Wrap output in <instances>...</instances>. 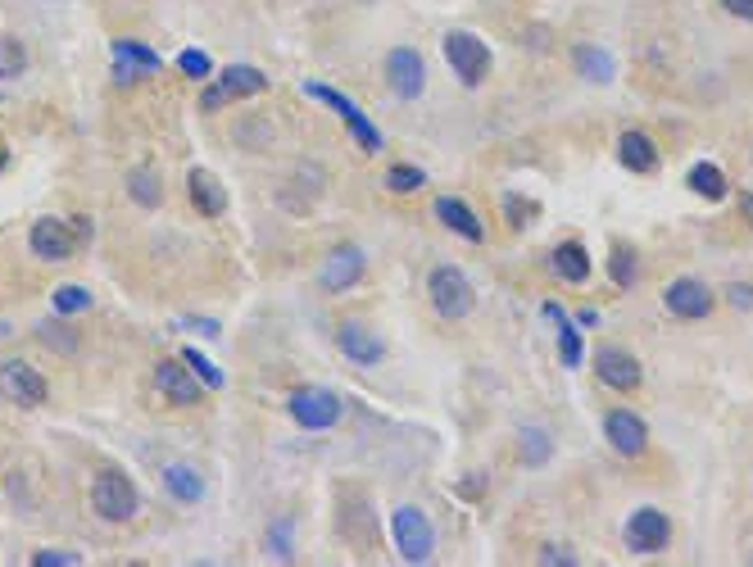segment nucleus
I'll list each match as a JSON object with an SVG mask.
<instances>
[{"label":"nucleus","instance_id":"1","mask_svg":"<svg viewBox=\"0 0 753 567\" xmlns=\"http://www.w3.org/2000/svg\"><path fill=\"white\" fill-rule=\"evenodd\" d=\"M91 509L105 522L137 518L141 495H137V486H132V477H123V472H100V477L91 481Z\"/></svg>","mask_w":753,"mask_h":567},{"label":"nucleus","instance_id":"2","mask_svg":"<svg viewBox=\"0 0 753 567\" xmlns=\"http://www.w3.org/2000/svg\"><path fill=\"white\" fill-rule=\"evenodd\" d=\"M427 295H431V309L441 318H468L477 295H472V282L459 273V268H436L427 277Z\"/></svg>","mask_w":753,"mask_h":567},{"label":"nucleus","instance_id":"3","mask_svg":"<svg viewBox=\"0 0 753 567\" xmlns=\"http://www.w3.org/2000/svg\"><path fill=\"white\" fill-rule=\"evenodd\" d=\"M445 59H450V69L459 73L463 87H481V82H486L490 50H486V41H477L472 32H450V37H445Z\"/></svg>","mask_w":753,"mask_h":567},{"label":"nucleus","instance_id":"4","mask_svg":"<svg viewBox=\"0 0 753 567\" xmlns=\"http://www.w3.org/2000/svg\"><path fill=\"white\" fill-rule=\"evenodd\" d=\"M304 96H313V100H323V105H332L336 114L345 118V128L354 132V141H359L363 150H382V132H377V128L368 123V118H363V109L354 105L350 96H341V91L323 87V82H304Z\"/></svg>","mask_w":753,"mask_h":567},{"label":"nucleus","instance_id":"5","mask_svg":"<svg viewBox=\"0 0 753 567\" xmlns=\"http://www.w3.org/2000/svg\"><path fill=\"white\" fill-rule=\"evenodd\" d=\"M155 391L164 395L168 404L186 409V404H196L200 395L209 391V386L200 382L196 372H191V363H186V359H164V363L155 368Z\"/></svg>","mask_w":753,"mask_h":567},{"label":"nucleus","instance_id":"6","mask_svg":"<svg viewBox=\"0 0 753 567\" xmlns=\"http://www.w3.org/2000/svg\"><path fill=\"white\" fill-rule=\"evenodd\" d=\"M391 527H395V545H400L404 563H427L431 545H436V536H431V522L422 518L418 509H400L391 518Z\"/></svg>","mask_w":753,"mask_h":567},{"label":"nucleus","instance_id":"7","mask_svg":"<svg viewBox=\"0 0 753 567\" xmlns=\"http://www.w3.org/2000/svg\"><path fill=\"white\" fill-rule=\"evenodd\" d=\"M0 391L10 395L23 409H41L46 404V377H41L32 363H0Z\"/></svg>","mask_w":753,"mask_h":567},{"label":"nucleus","instance_id":"8","mask_svg":"<svg viewBox=\"0 0 753 567\" xmlns=\"http://www.w3.org/2000/svg\"><path fill=\"white\" fill-rule=\"evenodd\" d=\"M291 418L300 422L304 431H327L336 427L341 418V400L332 391H295L291 395Z\"/></svg>","mask_w":753,"mask_h":567},{"label":"nucleus","instance_id":"9","mask_svg":"<svg viewBox=\"0 0 753 567\" xmlns=\"http://www.w3.org/2000/svg\"><path fill=\"white\" fill-rule=\"evenodd\" d=\"M667 540H672V522L658 509L631 513V522H626V545H631V554H658V549H667Z\"/></svg>","mask_w":753,"mask_h":567},{"label":"nucleus","instance_id":"10","mask_svg":"<svg viewBox=\"0 0 753 567\" xmlns=\"http://www.w3.org/2000/svg\"><path fill=\"white\" fill-rule=\"evenodd\" d=\"M264 87H268V78L259 69H250V64H232V69H223L218 87L205 91V109H218V105H227V100H241V96H259Z\"/></svg>","mask_w":753,"mask_h":567},{"label":"nucleus","instance_id":"11","mask_svg":"<svg viewBox=\"0 0 753 567\" xmlns=\"http://www.w3.org/2000/svg\"><path fill=\"white\" fill-rule=\"evenodd\" d=\"M28 245H32V255L37 259L59 264V259H69L73 250H78V236H73V227L59 223V218H41V223H32Z\"/></svg>","mask_w":753,"mask_h":567},{"label":"nucleus","instance_id":"12","mask_svg":"<svg viewBox=\"0 0 753 567\" xmlns=\"http://www.w3.org/2000/svg\"><path fill=\"white\" fill-rule=\"evenodd\" d=\"M604 431H608V445H613L617 454H626V459H640V454L649 450V427L631 409H613V413H608Z\"/></svg>","mask_w":753,"mask_h":567},{"label":"nucleus","instance_id":"13","mask_svg":"<svg viewBox=\"0 0 753 567\" xmlns=\"http://www.w3.org/2000/svg\"><path fill=\"white\" fill-rule=\"evenodd\" d=\"M386 78H391L395 96H404V100L422 96V82H427V69H422V55H418V50H409V46L391 50V55H386Z\"/></svg>","mask_w":753,"mask_h":567},{"label":"nucleus","instance_id":"14","mask_svg":"<svg viewBox=\"0 0 753 567\" xmlns=\"http://www.w3.org/2000/svg\"><path fill=\"white\" fill-rule=\"evenodd\" d=\"M663 304H667V313H676V318H685V323H695V318H704V313L713 309V291H708L704 282H695V277H681V282L667 286Z\"/></svg>","mask_w":753,"mask_h":567},{"label":"nucleus","instance_id":"15","mask_svg":"<svg viewBox=\"0 0 753 567\" xmlns=\"http://www.w3.org/2000/svg\"><path fill=\"white\" fill-rule=\"evenodd\" d=\"M595 372H599V382L613 386V391H636L640 386V363L626 350H613V345L595 354Z\"/></svg>","mask_w":753,"mask_h":567},{"label":"nucleus","instance_id":"16","mask_svg":"<svg viewBox=\"0 0 753 567\" xmlns=\"http://www.w3.org/2000/svg\"><path fill=\"white\" fill-rule=\"evenodd\" d=\"M336 341H341V354L345 359H354V363H382V354H386V341L372 327H363V323H341V332H336Z\"/></svg>","mask_w":753,"mask_h":567},{"label":"nucleus","instance_id":"17","mask_svg":"<svg viewBox=\"0 0 753 567\" xmlns=\"http://www.w3.org/2000/svg\"><path fill=\"white\" fill-rule=\"evenodd\" d=\"M159 64H164V59H159L146 41H132V37L114 41V78L118 82H132L137 73H159Z\"/></svg>","mask_w":753,"mask_h":567},{"label":"nucleus","instance_id":"18","mask_svg":"<svg viewBox=\"0 0 753 567\" xmlns=\"http://www.w3.org/2000/svg\"><path fill=\"white\" fill-rule=\"evenodd\" d=\"M186 196H191L196 214H205V218H218L227 209V191H223V182H218L209 168H196V173L186 177Z\"/></svg>","mask_w":753,"mask_h":567},{"label":"nucleus","instance_id":"19","mask_svg":"<svg viewBox=\"0 0 753 567\" xmlns=\"http://www.w3.org/2000/svg\"><path fill=\"white\" fill-rule=\"evenodd\" d=\"M318 277H323L327 291H350V286L363 277V255L354 250V245H341V250L327 255V264H323V273Z\"/></svg>","mask_w":753,"mask_h":567},{"label":"nucleus","instance_id":"20","mask_svg":"<svg viewBox=\"0 0 753 567\" xmlns=\"http://www.w3.org/2000/svg\"><path fill=\"white\" fill-rule=\"evenodd\" d=\"M436 218H441L445 227H454V232L463 236V241H481L486 236V227H481V218L472 214L463 200H454V196H441L436 200Z\"/></svg>","mask_w":753,"mask_h":567},{"label":"nucleus","instance_id":"21","mask_svg":"<svg viewBox=\"0 0 753 567\" xmlns=\"http://www.w3.org/2000/svg\"><path fill=\"white\" fill-rule=\"evenodd\" d=\"M164 490L173 499H182V504H196V499L205 495V477H200L191 463H168L164 468Z\"/></svg>","mask_w":753,"mask_h":567},{"label":"nucleus","instance_id":"22","mask_svg":"<svg viewBox=\"0 0 753 567\" xmlns=\"http://www.w3.org/2000/svg\"><path fill=\"white\" fill-rule=\"evenodd\" d=\"M617 155H622V164L631 168V173H654L658 168V150L645 132H626V137L617 141Z\"/></svg>","mask_w":753,"mask_h":567},{"label":"nucleus","instance_id":"23","mask_svg":"<svg viewBox=\"0 0 753 567\" xmlns=\"http://www.w3.org/2000/svg\"><path fill=\"white\" fill-rule=\"evenodd\" d=\"M128 191H132V200H137L141 209H155L159 200H164V182H159L155 168H132V173H128Z\"/></svg>","mask_w":753,"mask_h":567},{"label":"nucleus","instance_id":"24","mask_svg":"<svg viewBox=\"0 0 753 567\" xmlns=\"http://www.w3.org/2000/svg\"><path fill=\"white\" fill-rule=\"evenodd\" d=\"M577 69H581V78H590V82H613L617 64H613V55H608V50L577 46Z\"/></svg>","mask_w":753,"mask_h":567},{"label":"nucleus","instance_id":"25","mask_svg":"<svg viewBox=\"0 0 753 567\" xmlns=\"http://www.w3.org/2000/svg\"><path fill=\"white\" fill-rule=\"evenodd\" d=\"M554 273L568 277V282H586V277H590V255L581 250L577 241H572V245H558V250H554Z\"/></svg>","mask_w":753,"mask_h":567},{"label":"nucleus","instance_id":"26","mask_svg":"<svg viewBox=\"0 0 753 567\" xmlns=\"http://www.w3.org/2000/svg\"><path fill=\"white\" fill-rule=\"evenodd\" d=\"M690 191H695V196H704V200H722L726 196L722 168H717V164H695V168H690Z\"/></svg>","mask_w":753,"mask_h":567},{"label":"nucleus","instance_id":"27","mask_svg":"<svg viewBox=\"0 0 753 567\" xmlns=\"http://www.w3.org/2000/svg\"><path fill=\"white\" fill-rule=\"evenodd\" d=\"M23 69H28V50H23V41L0 37V78H19Z\"/></svg>","mask_w":753,"mask_h":567},{"label":"nucleus","instance_id":"28","mask_svg":"<svg viewBox=\"0 0 753 567\" xmlns=\"http://www.w3.org/2000/svg\"><path fill=\"white\" fill-rule=\"evenodd\" d=\"M50 304H55V313H82V309H91V291L87 286H59V291L50 295Z\"/></svg>","mask_w":753,"mask_h":567},{"label":"nucleus","instance_id":"29","mask_svg":"<svg viewBox=\"0 0 753 567\" xmlns=\"http://www.w3.org/2000/svg\"><path fill=\"white\" fill-rule=\"evenodd\" d=\"M518 445H522V459H527L531 468H540V463L549 459V436H545L540 427H527V431H522Z\"/></svg>","mask_w":753,"mask_h":567},{"label":"nucleus","instance_id":"30","mask_svg":"<svg viewBox=\"0 0 753 567\" xmlns=\"http://www.w3.org/2000/svg\"><path fill=\"white\" fill-rule=\"evenodd\" d=\"M422 182H427V177H422V168H413V164H395L391 173H386V186H391V191H400V196L418 191Z\"/></svg>","mask_w":753,"mask_h":567},{"label":"nucleus","instance_id":"31","mask_svg":"<svg viewBox=\"0 0 753 567\" xmlns=\"http://www.w3.org/2000/svg\"><path fill=\"white\" fill-rule=\"evenodd\" d=\"M558 318V327H563V332H558V341H563V363H568V368H577L581 363V336L572 332L568 327V318H563V309H549Z\"/></svg>","mask_w":753,"mask_h":567},{"label":"nucleus","instance_id":"32","mask_svg":"<svg viewBox=\"0 0 753 567\" xmlns=\"http://www.w3.org/2000/svg\"><path fill=\"white\" fill-rule=\"evenodd\" d=\"M182 359H186V363H191V372H196V377H200V382H205V386H209V391H218V386H223V372H218V368H214V363H209V359H205V354H196V350H186V354H182Z\"/></svg>","mask_w":753,"mask_h":567},{"label":"nucleus","instance_id":"33","mask_svg":"<svg viewBox=\"0 0 753 567\" xmlns=\"http://www.w3.org/2000/svg\"><path fill=\"white\" fill-rule=\"evenodd\" d=\"M268 545H273V558H282V563H291V518H277L273 531H268Z\"/></svg>","mask_w":753,"mask_h":567},{"label":"nucleus","instance_id":"34","mask_svg":"<svg viewBox=\"0 0 753 567\" xmlns=\"http://www.w3.org/2000/svg\"><path fill=\"white\" fill-rule=\"evenodd\" d=\"M613 282L617 286H631L636 282V255L626 245H613Z\"/></svg>","mask_w":753,"mask_h":567},{"label":"nucleus","instance_id":"35","mask_svg":"<svg viewBox=\"0 0 753 567\" xmlns=\"http://www.w3.org/2000/svg\"><path fill=\"white\" fill-rule=\"evenodd\" d=\"M177 69H182L186 78H209V69H214V64H209V55H205V50H182V59H177Z\"/></svg>","mask_w":753,"mask_h":567},{"label":"nucleus","instance_id":"36","mask_svg":"<svg viewBox=\"0 0 753 567\" xmlns=\"http://www.w3.org/2000/svg\"><path fill=\"white\" fill-rule=\"evenodd\" d=\"M32 567H78V554H69V549H41V554H32Z\"/></svg>","mask_w":753,"mask_h":567},{"label":"nucleus","instance_id":"37","mask_svg":"<svg viewBox=\"0 0 753 567\" xmlns=\"http://www.w3.org/2000/svg\"><path fill=\"white\" fill-rule=\"evenodd\" d=\"M726 300H731L735 309H753V286H740V282H735L731 291H726Z\"/></svg>","mask_w":753,"mask_h":567},{"label":"nucleus","instance_id":"38","mask_svg":"<svg viewBox=\"0 0 753 567\" xmlns=\"http://www.w3.org/2000/svg\"><path fill=\"white\" fill-rule=\"evenodd\" d=\"M536 563H577V558H572L568 549H554V545H545V549H540V554H536Z\"/></svg>","mask_w":753,"mask_h":567},{"label":"nucleus","instance_id":"39","mask_svg":"<svg viewBox=\"0 0 753 567\" xmlns=\"http://www.w3.org/2000/svg\"><path fill=\"white\" fill-rule=\"evenodd\" d=\"M722 10H731L735 19H749L753 23V0H722Z\"/></svg>","mask_w":753,"mask_h":567},{"label":"nucleus","instance_id":"40","mask_svg":"<svg viewBox=\"0 0 753 567\" xmlns=\"http://www.w3.org/2000/svg\"><path fill=\"white\" fill-rule=\"evenodd\" d=\"M73 236H78V241H91V218H78V223H73Z\"/></svg>","mask_w":753,"mask_h":567},{"label":"nucleus","instance_id":"41","mask_svg":"<svg viewBox=\"0 0 753 567\" xmlns=\"http://www.w3.org/2000/svg\"><path fill=\"white\" fill-rule=\"evenodd\" d=\"M740 214L749 218V227H753V191H744V196H740Z\"/></svg>","mask_w":753,"mask_h":567},{"label":"nucleus","instance_id":"42","mask_svg":"<svg viewBox=\"0 0 753 567\" xmlns=\"http://www.w3.org/2000/svg\"><path fill=\"white\" fill-rule=\"evenodd\" d=\"M5 164H10V146L0 141V173H5Z\"/></svg>","mask_w":753,"mask_h":567},{"label":"nucleus","instance_id":"43","mask_svg":"<svg viewBox=\"0 0 753 567\" xmlns=\"http://www.w3.org/2000/svg\"><path fill=\"white\" fill-rule=\"evenodd\" d=\"M10 332H14V327L5 323V318H0V341H5V336H10Z\"/></svg>","mask_w":753,"mask_h":567}]
</instances>
